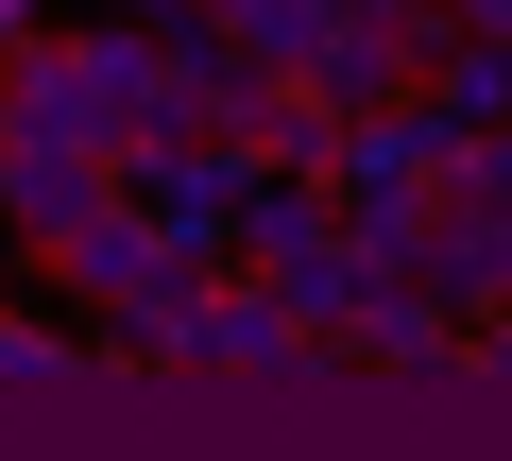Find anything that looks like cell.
<instances>
[{
    "label": "cell",
    "instance_id": "6da1fadb",
    "mask_svg": "<svg viewBox=\"0 0 512 461\" xmlns=\"http://www.w3.org/2000/svg\"><path fill=\"white\" fill-rule=\"evenodd\" d=\"M359 257H376V274H410L427 308H461V325H478V308H512V205H495L478 171H427L410 205H376V222H359Z\"/></svg>",
    "mask_w": 512,
    "mask_h": 461
},
{
    "label": "cell",
    "instance_id": "7a4b0ae2",
    "mask_svg": "<svg viewBox=\"0 0 512 461\" xmlns=\"http://www.w3.org/2000/svg\"><path fill=\"white\" fill-rule=\"evenodd\" d=\"M0 120H35V137H103V154L171 137V103H154V35H137V18H120V35H35L18 69H0Z\"/></svg>",
    "mask_w": 512,
    "mask_h": 461
},
{
    "label": "cell",
    "instance_id": "3957f363",
    "mask_svg": "<svg viewBox=\"0 0 512 461\" xmlns=\"http://www.w3.org/2000/svg\"><path fill=\"white\" fill-rule=\"evenodd\" d=\"M239 274H274L308 325H342V308L376 291V257H359V222L325 205V171H256V188H239Z\"/></svg>",
    "mask_w": 512,
    "mask_h": 461
},
{
    "label": "cell",
    "instance_id": "277c9868",
    "mask_svg": "<svg viewBox=\"0 0 512 461\" xmlns=\"http://www.w3.org/2000/svg\"><path fill=\"white\" fill-rule=\"evenodd\" d=\"M171 376H274V393H308V376H342V342L274 291V274H239V257H205V291H188V342H171Z\"/></svg>",
    "mask_w": 512,
    "mask_h": 461
},
{
    "label": "cell",
    "instance_id": "5b68a950",
    "mask_svg": "<svg viewBox=\"0 0 512 461\" xmlns=\"http://www.w3.org/2000/svg\"><path fill=\"white\" fill-rule=\"evenodd\" d=\"M239 188H256V154H239V137H188V120L120 154V205H154L188 257H239Z\"/></svg>",
    "mask_w": 512,
    "mask_h": 461
},
{
    "label": "cell",
    "instance_id": "8992f818",
    "mask_svg": "<svg viewBox=\"0 0 512 461\" xmlns=\"http://www.w3.org/2000/svg\"><path fill=\"white\" fill-rule=\"evenodd\" d=\"M120 205V154L103 137H35V120H0V222H18V257H52L69 222Z\"/></svg>",
    "mask_w": 512,
    "mask_h": 461
},
{
    "label": "cell",
    "instance_id": "52a82bcc",
    "mask_svg": "<svg viewBox=\"0 0 512 461\" xmlns=\"http://www.w3.org/2000/svg\"><path fill=\"white\" fill-rule=\"evenodd\" d=\"M325 342H342V376H410V393H444V376H461V308H427L410 274H376Z\"/></svg>",
    "mask_w": 512,
    "mask_h": 461
},
{
    "label": "cell",
    "instance_id": "ba28073f",
    "mask_svg": "<svg viewBox=\"0 0 512 461\" xmlns=\"http://www.w3.org/2000/svg\"><path fill=\"white\" fill-rule=\"evenodd\" d=\"M291 86H308L325 120H359V103H393V86H427V35H410V18H325Z\"/></svg>",
    "mask_w": 512,
    "mask_h": 461
},
{
    "label": "cell",
    "instance_id": "9c48e42d",
    "mask_svg": "<svg viewBox=\"0 0 512 461\" xmlns=\"http://www.w3.org/2000/svg\"><path fill=\"white\" fill-rule=\"evenodd\" d=\"M427 103H444L461 137H478V120H512V35H444V52H427Z\"/></svg>",
    "mask_w": 512,
    "mask_h": 461
},
{
    "label": "cell",
    "instance_id": "30bf717a",
    "mask_svg": "<svg viewBox=\"0 0 512 461\" xmlns=\"http://www.w3.org/2000/svg\"><path fill=\"white\" fill-rule=\"evenodd\" d=\"M69 376H103V325L69 342V325H35V308H0V393H69Z\"/></svg>",
    "mask_w": 512,
    "mask_h": 461
},
{
    "label": "cell",
    "instance_id": "8fae6325",
    "mask_svg": "<svg viewBox=\"0 0 512 461\" xmlns=\"http://www.w3.org/2000/svg\"><path fill=\"white\" fill-rule=\"evenodd\" d=\"M205 18H222V35L256 52V69H308V35L342 18V0H205Z\"/></svg>",
    "mask_w": 512,
    "mask_h": 461
},
{
    "label": "cell",
    "instance_id": "7c38bea8",
    "mask_svg": "<svg viewBox=\"0 0 512 461\" xmlns=\"http://www.w3.org/2000/svg\"><path fill=\"white\" fill-rule=\"evenodd\" d=\"M461 376H512V308H478V325H461Z\"/></svg>",
    "mask_w": 512,
    "mask_h": 461
},
{
    "label": "cell",
    "instance_id": "4fadbf2b",
    "mask_svg": "<svg viewBox=\"0 0 512 461\" xmlns=\"http://www.w3.org/2000/svg\"><path fill=\"white\" fill-rule=\"evenodd\" d=\"M35 18H52V0H0V69H18V52H35Z\"/></svg>",
    "mask_w": 512,
    "mask_h": 461
},
{
    "label": "cell",
    "instance_id": "5bb4252c",
    "mask_svg": "<svg viewBox=\"0 0 512 461\" xmlns=\"http://www.w3.org/2000/svg\"><path fill=\"white\" fill-rule=\"evenodd\" d=\"M120 18H137V35H154V18H188V0H120Z\"/></svg>",
    "mask_w": 512,
    "mask_h": 461
},
{
    "label": "cell",
    "instance_id": "9a60e30c",
    "mask_svg": "<svg viewBox=\"0 0 512 461\" xmlns=\"http://www.w3.org/2000/svg\"><path fill=\"white\" fill-rule=\"evenodd\" d=\"M0 274H35V257H18V222H0Z\"/></svg>",
    "mask_w": 512,
    "mask_h": 461
}]
</instances>
